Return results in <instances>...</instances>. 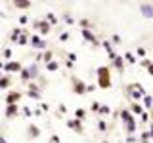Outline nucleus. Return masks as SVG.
Masks as SVG:
<instances>
[{"mask_svg":"<svg viewBox=\"0 0 153 143\" xmlns=\"http://www.w3.org/2000/svg\"><path fill=\"white\" fill-rule=\"evenodd\" d=\"M65 113H67V107L59 103V105H57V114H65Z\"/></svg>","mask_w":153,"mask_h":143,"instance_id":"36","label":"nucleus"},{"mask_svg":"<svg viewBox=\"0 0 153 143\" xmlns=\"http://www.w3.org/2000/svg\"><path fill=\"white\" fill-rule=\"evenodd\" d=\"M2 55H4V59H8V61H12V50H10V48H4V52H2Z\"/></svg>","mask_w":153,"mask_h":143,"instance_id":"33","label":"nucleus"},{"mask_svg":"<svg viewBox=\"0 0 153 143\" xmlns=\"http://www.w3.org/2000/svg\"><path fill=\"white\" fill-rule=\"evenodd\" d=\"M21 92H19V90H10L8 92V95H6V103L8 105H17V101L19 99H21Z\"/></svg>","mask_w":153,"mask_h":143,"instance_id":"8","label":"nucleus"},{"mask_svg":"<svg viewBox=\"0 0 153 143\" xmlns=\"http://www.w3.org/2000/svg\"><path fill=\"white\" fill-rule=\"evenodd\" d=\"M96 74H98V86H100V88H103V90L111 88V74H109V67H98Z\"/></svg>","mask_w":153,"mask_h":143,"instance_id":"1","label":"nucleus"},{"mask_svg":"<svg viewBox=\"0 0 153 143\" xmlns=\"http://www.w3.org/2000/svg\"><path fill=\"white\" fill-rule=\"evenodd\" d=\"M33 114H35V116H40L42 111H40V109H35V111H33Z\"/></svg>","mask_w":153,"mask_h":143,"instance_id":"47","label":"nucleus"},{"mask_svg":"<svg viewBox=\"0 0 153 143\" xmlns=\"http://www.w3.org/2000/svg\"><path fill=\"white\" fill-rule=\"evenodd\" d=\"M67 57H69L67 61H71V63H75V61H76V54H73V52H71V54H67Z\"/></svg>","mask_w":153,"mask_h":143,"instance_id":"41","label":"nucleus"},{"mask_svg":"<svg viewBox=\"0 0 153 143\" xmlns=\"http://www.w3.org/2000/svg\"><path fill=\"white\" fill-rule=\"evenodd\" d=\"M52 59H54V52H52L50 48H48V50H44V52H42V61H44V63H50Z\"/></svg>","mask_w":153,"mask_h":143,"instance_id":"20","label":"nucleus"},{"mask_svg":"<svg viewBox=\"0 0 153 143\" xmlns=\"http://www.w3.org/2000/svg\"><path fill=\"white\" fill-rule=\"evenodd\" d=\"M123 59H124V63H132V65L136 63V55H134L132 52H126V54L123 55Z\"/></svg>","mask_w":153,"mask_h":143,"instance_id":"22","label":"nucleus"},{"mask_svg":"<svg viewBox=\"0 0 153 143\" xmlns=\"http://www.w3.org/2000/svg\"><path fill=\"white\" fill-rule=\"evenodd\" d=\"M21 32H23V29H19V27H16L12 32H10V42L12 44H17V40H19V36H21Z\"/></svg>","mask_w":153,"mask_h":143,"instance_id":"15","label":"nucleus"},{"mask_svg":"<svg viewBox=\"0 0 153 143\" xmlns=\"http://www.w3.org/2000/svg\"><path fill=\"white\" fill-rule=\"evenodd\" d=\"M128 111H130V113L134 114V116H140V114L143 113V107H142L140 103H132V105H130V109H128Z\"/></svg>","mask_w":153,"mask_h":143,"instance_id":"17","label":"nucleus"},{"mask_svg":"<svg viewBox=\"0 0 153 143\" xmlns=\"http://www.w3.org/2000/svg\"><path fill=\"white\" fill-rule=\"evenodd\" d=\"M6 118H16L19 114V105H6Z\"/></svg>","mask_w":153,"mask_h":143,"instance_id":"13","label":"nucleus"},{"mask_svg":"<svg viewBox=\"0 0 153 143\" xmlns=\"http://www.w3.org/2000/svg\"><path fill=\"white\" fill-rule=\"evenodd\" d=\"M25 69H27L29 76H31V82H35L38 76H40V73H38V63H31L29 67H25Z\"/></svg>","mask_w":153,"mask_h":143,"instance_id":"11","label":"nucleus"},{"mask_svg":"<svg viewBox=\"0 0 153 143\" xmlns=\"http://www.w3.org/2000/svg\"><path fill=\"white\" fill-rule=\"evenodd\" d=\"M111 65H113V69H117L119 73L123 74V71H124V59H123V55H117V57L111 61Z\"/></svg>","mask_w":153,"mask_h":143,"instance_id":"14","label":"nucleus"},{"mask_svg":"<svg viewBox=\"0 0 153 143\" xmlns=\"http://www.w3.org/2000/svg\"><path fill=\"white\" fill-rule=\"evenodd\" d=\"M69 38H71V35H69L67 31H61V32H59V42H67Z\"/></svg>","mask_w":153,"mask_h":143,"instance_id":"31","label":"nucleus"},{"mask_svg":"<svg viewBox=\"0 0 153 143\" xmlns=\"http://www.w3.org/2000/svg\"><path fill=\"white\" fill-rule=\"evenodd\" d=\"M33 27L38 29V32H40V36H48L52 31V25L46 21V19H36V21H33Z\"/></svg>","mask_w":153,"mask_h":143,"instance_id":"3","label":"nucleus"},{"mask_svg":"<svg viewBox=\"0 0 153 143\" xmlns=\"http://www.w3.org/2000/svg\"><path fill=\"white\" fill-rule=\"evenodd\" d=\"M59 69V61H56V59H52L50 63H46V71L48 73H56V71Z\"/></svg>","mask_w":153,"mask_h":143,"instance_id":"18","label":"nucleus"},{"mask_svg":"<svg viewBox=\"0 0 153 143\" xmlns=\"http://www.w3.org/2000/svg\"><path fill=\"white\" fill-rule=\"evenodd\" d=\"M111 44H115V46H119V44H123V38L119 36V35H113L111 36Z\"/></svg>","mask_w":153,"mask_h":143,"instance_id":"32","label":"nucleus"},{"mask_svg":"<svg viewBox=\"0 0 153 143\" xmlns=\"http://www.w3.org/2000/svg\"><path fill=\"white\" fill-rule=\"evenodd\" d=\"M17 21L21 23V25H27V23H29V17H27V15H19V19H17Z\"/></svg>","mask_w":153,"mask_h":143,"instance_id":"39","label":"nucleus"},{"mask_svg":"<svg viewBox=\"0 0 153 143\" xmlns=\"http://www.w3.org/2000/svg\"><path fill=\"white\" fill-rule=\"evenodd\" d=\"M71 82H73V94H76V95H82V94H86V84L82 82L80 78H71Z\"/></svg>","mask_w":153,"mask_h":143,"instance_id":"6","label":"nucleus"},{"mask_svg":"<svg viewBox=\"0 0 153 143\" xmlns=\"http://www.w3.org/2000/svg\"><path fill=\"white\" fill-rule=\"evenodd\" d=\"M146 54H147V52H146V48H142V46H138V48H136V55L146 57Z\"/></svg>","mask_w":153,"mask_h":143,"instance_id":"34","label":"nucleus"},{"mask_svg":"<svg viewBox=\"0 0 153 143\" xmlns=\"http://www.w3.org/2000/svg\"><path fill=\"white\" fill-rule=\"evenodd\" d=\"M100 116H107V114H111V109H109V105H100V111H98Z\"/></svg>","mask_w":153,"mask_h":143,"instance_id":"23","label":"nucleus"},{"mask_svg":"<svg viewBox=\"0 0 153 143\" xmlns=\"http://www.w3.org/2000/svg\"><path fill=\"white\" fill-rule=\"evenodd\" d=\"M27 136L31 137V139H36V137H40V128H38L36 124H29V126H27Z\"/></svg>","mask_w":153,"mask_h":143,"instance_id":"12","label":"nucleus"},{"mask_svg":"<svg viewBox=\"0 0 153 143\" xmlns=\"http://www.w3.org/2000/svg\"><path fill=\"white\" fill-rule=\"evenodd\" d=\"M46 21L50 23L52 27H56V25H57V17H56V15H54L52 12H48V13H46Z\"/></svg>","mask_w":153,"mask_h":143,"instance_id":"25","label":"nucleus"},{"mask_svg":"<svg viewBox=\"0 0 153 143\" xmlns=\"http://www.w3.org/2000/svg\"><path fill=\"white\" fill-rule=\"evenodd\" d=\"M140 12L146 19H153V4H147V2H142L140 4Z\"/></svg>","mask_w":153,"mask_h":143,"instance_id":"10","label":"nucleus"},{"mask_svg":"<svg viewBox=\"0 0 153 143\" xmlns=\"http://www.w3.org/2000/svg\"><path fill=\"white\" fill-rule=\"evenodd\" d=\"M27 44H29V35H27V31H23L17 40V46H27Z\"/></svg>","mask_w":153,"mask_h":143,"instance_id":"21","label":"nucleus"},{"mask_svg":"<svg viewBox=\"0 0 153 143\" xmlns=\"http://www.w3.org/2000/svg\"><path fill=\"white\" fill-rule=\"evenodd\" d=\"M61 139H59V136H57V133H54V136L50 137V143H59Z\"/></svg>","mask_w":153,"mask_h":143,"instance_id":"42","label":"nucleus"},{"mask_svg":"<svg viewBox=\"0 0 153 143\" xmlns=\"http://www.w3.org/2000/svg\"><path fill=\"white\" fill-rule=\"evenodd\" d=\"M80 35H82L84 40H86V42H90V44H92L94 48H98V46H100V40L96 38V35H94L92 31H88V29H82V31H80Z\"/></svg>","mask_w":153,"mask_h":143,"instance_id":"7","label":"nucleus"},{"mask_svg":"<svg viewBox=\"0 0 153 143\" xmlns=\"http://www.w3.org/2000/svg\"><path fill=\"white\" fill-rule=\"evenodd\" d=\"M84 116H86V111H84L82 107H79L75 111V118H76V120H84Z\"/></svg>","mask_w":153,"mask_h":143,"instance_id":"28","label":"nucleus"},{"mask_svg":"<svg viewBox=\"0 0 153 143\" xmlns=\"http://www.w3.org/2000/svg\"><path fill=\"white\" fill-rule=\"evenodd\" d=\"M140 122H142V124H147V122H149V113H147V111H143V113L140 114Z\"/></svg>","mask_w":153,"mask_h":143,"instance_id":"30","label":"nucleus"},{"mask_svg":"<svg viewBox=\"0 0 153 143\" xmlns=\"http://www.w3.org/2000/svg\"><path fill=\"white\" fill-rule=\"evenodd\" d=\"M63 21H65V23H69V25H73V23H75V19L71 17L69 13H65V15H63Z\"/></svg>","mask_w":153,"mask_h":143,"instance_id":"35","label":"nucleus"},{"mask_svg":"<svg viewBox=\"0 0 153 143\" xmlns=\"http://www.w3.org/2000/svg\"><path fill=\"white\" fill-rule=\"evenodd\" d=\"M10 86H12V76H10V74H4L2 78H0V90H8Z\"/></svg>","mask_w":153,"mask_h":143,"instance_id":"16","label":"nucleus"},{"mask_svg":"<svg viewBox=\"0 0 153 143\" xmlns=\"http://www.w3.org/2000/svg\"><path fill=\"white\" fill-rule=\"evenodd\" d=\"M102 143H109V141H107V139H103V141H102Z\"/></svg>","mask_w":153,"mask_h":143,"instance_id":"51","label":"nucleus"},{"mask_svg":"<svg viewBox=\"0 0 153 143\" xmlns=\"http://www.w3.org/2000/svg\"><path fill=\"white\" fill-rule=\"evenodd\" d=\"M140 65H142V67H146V69H147V67L151 65V61H149V59H142V61H140Z\"/></svg>","mask_w":153,"mask_h":143,"instance_id":"45","label":"nucleus"},{"mask_svg":"<svg viewBox=\"0 0 153 143\" xmlns=\"http://www.w3.org/2000/svg\"><path fill=\"white\" fill-rule=\"evenodd\" d=\"M13 6H16L17 10H29L31 8V2H16Z\"/></svg>","mask_w":153,"mask_h":143,"instance_id":"29","label":"nucleus"},{"mask_svg":"<svg viewBox=\"0 0 153 143\" xmlns=\"http://www.w3.org/2000/svg\"><path fill=\"white\" fill-rule=\"evenodd\" d=\"M143 107H146L147 111H151V109H153V95H149V94L143 95Z\"/></svg>","mask_w":153,"mask_h":143,"instance_id":"19","label":"nucleus"},{"mask_svg":"<svg viewBox=\"0 0 153 143\" xmlns=\"http://www.w3.org/2000/svg\"><path fill=\"white\" fill-rule=\"evenodd\" d=\"M126 143H138V137L136 136H126V139H124Z\"/></svg>","mask_w":153,"mask_h":143,"instance_id":"38","label":"nucleus"},{"mask_svg":"<svg viewBox=\"0 0 153 143\" xmlns=\"http://www.w3.org/2000/svg\"><path fill=\"white\" fill-rule=\"evenodd\" d=\"M23 67H21V63H19V61H6V63H4V74H10V73H19V71H21Z\"/></svg>","mask_w":153,"mask_h":143,"instance_id":"5","label":"nucleus"},{"mask_svg":"<svg viewBox=\"0 0 153 143\" xmlns=\"http://www.w3.org/2000/svg\"><path fill=\"white\" fill-rule=\"evenodd\" d=\"M119 116H121V120H123V126H124V124H132V122H136L134 114L128 111V109H121V111H119Z\"/></svg>","mask_w":153,"mask_h":143,"instance_id":"9","label":"nucleus"},{"mask_svg":"<svg viewBox=\"0 0 153 143\" xmlns=\"http://www.w3.org/2000/svg\"><path fill=\"white\" fill-rule=\"evenodd\" d=\"M79 25L82 27V29H88V31H92V27H94L90 19H80V21H79Z\"/></svg>","mask_w":153,"mask_h":143,"instance_id":"26","label":"nucleus"},{"mask_svg":"<svg viewBox=\"0 0 153 143\" xmlns=\"http://www.w3.org/2000/svg\"><path fill=\"white\" fill-rule=\"evenodd\" d=\"M0 143H8V141H6V137H4V136H0Z\"/></svg>","mask_w":153,"mask_h":143,"instance_id":"49","label":"nucleus"},{"mask_svg":"<svg viewBox=\"0 0 153 143\" xmlns=\"http://www.w3.org/2000/svg\"><path fill=\"white\" fill-rule=\"evenodd\" d=\"M25 94H27L31 99H42V92H40V88L36 86V82H29Z\"/></svg>","mask_w":153,"mask_h":143,"instance_id":"4","label":"nucleus"},{"mask_svg":"<svg viewBox=\"0 0 153 143\" xmlns=\"http://www.w3.org/2000/svg\"><path fill=\"white\" fill-rule=\"evenodd\" d=\"M21 113H23V116H31V114H33L31 107H23V109H21Z\"/></svg>","mask_w":153,"mask_h":143,"instance_id":"37","label":"nucleus"},{"mask_svg":"<svg viewBox=\"0 0 153 143\" xmlns=\"http://www.w3.org/2000/svg\"><path fill=\"white\" fill-rule=\"evenodd\" d=\"M36 86L40 88V92H42V90H44L46 86H48V80L44 78V76H38V78H36Z\"/></svg>","mask_w":153,"mask_h":143,"instance_id":"27","label":"nucleus"},{"mask_svg":"<svg viewBox=\"0 0 153 143\" xmlns=\"http://www.w3.org/2000/svg\"><path fill=\"white\" fill-rule=\"evenodd\" d=\"M94 90H96V86H94V84H86V94H92Z\"/></svg>","mask_w":153,"mask_h":143,"instance_id":"43","label":"nucleus"},{"mask_svg":"<svg viewBox=\"0 0 153 143\" xmlns=\"http://www.w3.org/2000/svg\"><path fill=\"white\" fill-rule=\"evenodd\" d=\"M29 44H31V48H35V50H40V52L48 50V42H46L40 35H31V36H29Z\"/></svg>","mask_w":153,"mask_h":143,"instance_id":"2","label":"nucleus"},{"mask_svg":"<svg viewBox=\"0 0 153 143\" xmlns=\"http://www.w3.org/2000/svg\"><path fill=\"white\" fill-rule=\"evenodd\" d=\"M2 76H4V73H2V71H0V78H2Z\"/></svg>","mask_w":153,"mask_h":143,"instance_id":"50","label":"nucleus"},{"mask_svg":"<svg viewBox=\"0 0 153 143\" xmlns=\"http://www.w3.org/2000/svg\"><path fill=\"white\" fill-rule=\"evenodd\" d=\"M100 105H102L100 101H94V103H92V107H90V109H92L94 113H98V111H100Z\"/></svg>","mask_w":153,"mask_h":143,"instance_id":"40","label":"nucleus"},{"mask_svg":"<svg viewBox=\"0 0 153 143\" xmlns=\"http://www.w3.org/2000/svg\"><path fill=\"white\" fill-rule=\"evenodd\" d=\"M98 130L102 132V133H107V130H109V126H107V122L103 120V118H100L98 120Z\"/></svg>","mask_w":153,"mask_h":143,"instance_id":"24","label":"nucleus"},{"mask_svg":"<svg viewBox=\"0 0 153 143\" xmlns=\"http://www.w3.org/2000/svg\"><path fill=\"white\" fill-rule=\"evenodd\" d=\"M73 65L75 63H71V61H65V67H67V69H73Z\"/></svg>","mask_w":153,"mask_h":143,"instance_id":"48","label":"nucleus"},{"mask_svg":"<svg viewBox=\"0 0 153 143\" xmlns=\"http://www.w3.org/2000/svg\"><path fill=\"white\" fill-rule=\"evenodd\" d=\"M147 74H149V76H151V78H153V63H151L149 67H147Z\"/></svg>","mask_w":153,"mask_h":143,"instance_id":"46","label":"nucleus"},{"mask_svg":"<svg viewBox=\"0 0 153 143\" xmlns=\"http://www.w3.org/2000/svg\"><path fill=\"white\" fill-rule=\"evenodd\" d=\"M40 111L48 113V111H50V105H48V103H40Z\"/></svg>","mask_w":153,"mask_h":143,"instance_id":"44","label":"nucleus"}]
</instances>
